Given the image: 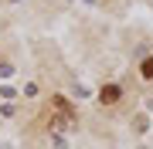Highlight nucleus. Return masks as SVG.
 Wrapping results in <instances>:
<instances>
[{"mask_svg":"<svg viewBox=\"0 0 153 149\" xmlns=\"http://www.w3.org/2000/svg\"><path fill=\"white\" fill-rule=\"evenodd\" d=\"M140 71H143V78H146V81H153V58L143 61V68H140Z\"/></svg>","mask_w":153,"mask_h":149,"instance_id":"nucleus-2","label":"nucleus"},{"mask_svg":"<svg viewBox=\"0 0 153 149\" xmlns=\"http://www.w3.org/2000/svg\"><path fill=\"white\" fill-rule=\"evenodd\" d=\"M116 98H119V88H116V85L102 88V102H116Z\"/></svg>","mask_w":153,"mask_h":149,"instance_id":"nucleus-1","label":"nucleus"}]
</instances>
